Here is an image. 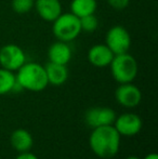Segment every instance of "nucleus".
<instances>
[{"label": "nucleus", "instance_id": "f257e3e1", "mask_svg": "<svg viewBox=\"0 0 158 159\" xmlns=\"http://www.w3.org/2000/svg\"><path fill=\"white\" fill-rule=\"evenodd\" d=\"M120 138L113 125L97 127L92 129L89 136V145L100 158H112L119 151Z\"/></svg>", "mask_w": 158, "mask_h": 159}, {"label": "nucleus", "instance_id": "f03ea898", "mask_svg": "<svg viewBox=\"0 0 158 159\" xmlns=\"http://www.w3.org/2000/svg\"><path fill=\"white\" fill-rule=\"evenodd\" d=\"M16 84L22 90L40 92L48 87L44 66L36 62H25V64L16 70Z\"/></svg>", "mask_w": 158, "mask_h": 159}, {"label": "nucleus", "instance_id": "7ed1b4c3", "mask_svg": "<svg viewBox=\"0 0 158 159\" xmlns=\"http://www.w3.org/2000/svg\"><path fill=\"white\" fill-rule=\"evenodd\" d=\"M111 73L118 84L132 82L138 75V62L128 52L114 55L110 64Z\"/></svg>", "mask_w": 158, "mask_h": 159}, {"label": "nucleus", "instance_id": "20e7f679", "mask_svg": "<svg viewBox=\"0 0 158 159\" xmlns=\"http://www.w3.org/2000/svg\"><path fill=\"white\" fill-rule=\"evenodd\" d=\"M52 23V33L60 41L70 42L81 33L79 17L70 12L61 13Z\"/></svg>", "mask_w": 158, "mask_h": 159}, {"label": "nucleus", "instance_id": "39448f33", "mask_svg": "<svg viewBox=\"0 0 158 159\" xmlns=\"http://www.w3.org/2000/svg\"><path fill=\"white\" fill-rule=\"evenodd\" d=\"M105 44L111 49L114 55L126 53L131 47V36L121 25H115L107 30Z\"/></svg>", "mask_w": 158, "mask_h": 159}, {"label": "nucleus", "instance_id": "423d86ee", "mask_svg": "<svg viewBox=\"0 0 158 159\" xmlns=\"http://www.w3.org/2000/svg\"><path fill=\"white\" fill-rule=\"evenodd\" d=\"M26 62L23 49L17 44L8 43L0 49V66L11 71H16Z\"/></svg>", "mask_w": 158, "mask_h": 159}, {"label": "nucleus", "instance_id": "0eeeda50", "mask_svg": "<svg viewBox=\"0 0 158 159\" xmlns=\"http://www.w3.org/2000/svg\"><path fill=\"white\" fill-rule=\"evenodd\" d=\"M113 126L120 136H133L142 129V119L139 115L133 113H124L116 117Z\"/></svg>", "mask_w": 158, "mask_h": 159}, {"label": "nucleus", "instance_id": "6e6552de", "mask_svg": "<svg viewBox=\"0 0 158 159\" xmlns=\"http://www.w3.org/2000/svg\"><path fill=\"white\" fill-rule=\"evenodd\" d=\"M115 119H116V113L110 107H92L88 109L84 115V121L92 129L101 126L113 125Z\"/></svg>", "mask_w": 158, "mask_h": 159}, {"label": "nucleus", "instance_id": "1a4fd4ad", "mask_svg": "<svg viewBox=\"0 0 158 159\" xmlns=\"http://www.w3.org/2000/svg\"><path fill=\"white\" fill-rule=\"evenodd\" d=\"M115 98L121 106L132 108L141 103L142 92L132 82L120 84L115 91Z\"/></svg>", "mask_w": 158, "mask_h": 159}, {"label": "nucleus", "instance_id": "9d476101", "mask_svg": "<svg viewBox=\"0 0 158 159\" xmlns=\"http://www.w3.org/2000/svg\"><path fill=\"white\" fill-rule=\"evenodd\" d=\"M113 57H114V53L105 43L94 44L88 51V61L91 65L99 68L110 66Z\"/></svg>", "mask_w": 158, "mask_h": 159}, {"label": "nucleus", "instance_id": "9b49d317", "mask_svg": "<svg viewBox=\"0 0 158 159\" xmlns=\"http://www.w3.org/2000/svg\"><path fill=\"white\" fill-rule=\"evenodd\" d=\"M34 8L43 21L51 23L62 13L60 0H35Z\"/></svg>", "mask_w": 158, "mask_h": 159}, {"label": "nucleus", "instance_id": "f8f14e48", "mask_svg": "<svg viewBox=\"0 0 158 159\" xmlns=\"http://www.w3.org/2000/svg\"><path fill=\"white\" fill-rule=\"evenodd\" d=\"M72 48L70 47L68 42L60 41L53 42L48 50V59L49 62L62 65H67L72 59Z\"/></svg>", "mask_w": 158, "mask_h": 159}, {"label": "nucleus", "instance_id": "ddd939ff", "mask_svg": "<svg viewBox=\"0 0 158 159\" xmlns=\"http://www.w3.org/2000/svg\"><path fill=\"white\" fill-rule=\"evenodd\" d=\"M44 69H46L49 84H52V86H62L68 79V69L66 67V65L49 62L44 66Z\"/></svg>", "mask_w": 158, "mask_h": 159}, {"label": "nucleus", "instance_id": "4468645a", "mask_svg": "<svg viewBox=\"0 0 158 159\" xmlns=\"http://www.w3.org/2000/svg\"><path fill=\"white\" fill-rule=\"evenodd\" d=\"M10 142L15 151H17L19 153H24V152L30 151L34 144V139L27 130L16 129L11 134Z\"/></svg>", "mask_w": 158, "mask_h": 159}, {"label": "nucleus", "instance_id": "2eb2a0df", "mask_svg": "<svg viewBox=\"0 0 158 159\" xmlns=\"http://www.w3.org/2000/svg\"><path fill=\"white\" fill-rule=\"evenodd\" d=\"M97 8V0H72L70 2V13L79 19L89 14H94Z\"/></svg>", "mask_w": 158, "mask_h": 159}, {"label": "nucleus", "instance_id": "dca6fc26", "mask_svg": "<svg viewBox=\"0 0 158 159\" xmlns=\"http://www.w3.org/2000/svg\"><path fill=\"white\" fill-rule=\"evenodd\" d=\"M17 87L19 86L16 84L14 71L8 70L1 67L0 68V95L8 94L12 91H15Z\"/></svg>", "mask_w": 158, "mask_h": 159}, {"label": "nucleus", "instance_id": "f3484780", "mask_svg": "<svg viewBox=\"0 0 158 159\" xmlns=\"http://www.w3.org/2000/svg\"><path fill=\"white\" fill-rule=\"evenodd\" d=\"M80 21V27H81V32L86 33H93L94 30H97L99 26V21L95 14H89L86 16H82L79 19Z\"/></svg>", "mask_w": 158, "mask_h": 159}, {"label": "nucleus", "instance_id": "a211bd4d", "mask_svg": "<svg viewBox=\"0 0 158 159\" xmlns=\"http://www.w3.org/2000/svg\"><path fill=\"white\" fill-rule=\"evenodd\" d=\"M35 6V0H12L11 7L17 14H26L30 12Z\"/></svg>", "mask_w": 158, "mask_h": 159}, {"label": "nucleus", "instance_id": "6ab92c4d", "mask_svg": "<svg viewBox=\"0 0 158 159\" xmlns=\"http://www.w3.org/2000/svg\"><path fill=\"white\" fill-rule=\"evenodd\" d=\"M130 0H107V3L117 11L124 10L129 6Z\"/></svg>", "mask_w": 158, "mask_h": 159}, {"label": "nucleus", "instance_id": "aec40b11", "mask_svg": "<svg viewBox=\"0 0 158 159\" xmlns=\"http://www.w3.org/2000/svg\"><path fill=\"white\" fill-rule=\"evenodd\" d=\"M15 159H39V158L35 154L30 153V152H24V153H20Z\"/></svg>", "mask_w": 158, "mask_h": 159}, {"label": "nucleus", "instance_id": "412c9836", "mask_svg": "<svg viewBox=\"0 0 158 159\" xmlns=\"http://www.w3.org/2000/svg\"><path fill=\"white\" fill-rule=\"evenodd\" d=\"M143 159H158V156L156 153H151L148 155H146Z\"/></svg>", "mask_w": 158, "mask_h": 159}, {"label": "nucleus", "instance_id": "4be33fe9", "mask_svg": "<svg viewBox=\"0 0 158 159\" xmlns=\"http://www.w3.org/2000/svg\"><path fill=\"white\" fill-rule=\"evenodd\" d=\"M126 159H141V158L137 157V156H129V157H127Z\"/></svg>", "mask_w": 158, "mask_h": 159}, {"label": "nucleus", "instance_id": "5701e85b", "mask_svg": "<svg viewBox=\"0 0 158 159\" xmlns=\"http://www.w3.org/2000/svg\"><path fill=\"white\" fill-rule=\"evenodd\" d=\"M66 159H70V158H66Z\"/></svg>", "mask_w": 158, "mask_h": 159}]
</instances>
